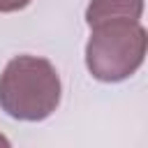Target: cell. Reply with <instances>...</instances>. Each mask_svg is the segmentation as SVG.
<instances>
[{
	"mask_svg": "<svg viewBox=\"0 0 148 148\" xmlns=\"http://www.w3.org/2000/svg\"><path fill=\"white\" fill-rule=\"evenodd\" d=\"M60 76L42 56H16L0 74V109L25 123L49 118L60 104Z\"/></svg>",
	"mask_w": 148,
	"mask_h": 148,
	"instance_id": "6da1fadb",
	"label": "cell"
},
{
	"mask_svg": "<svg viewBox=\"0 0 148 148\" xmlns=\"http://www.w3.org/2000/svg\"><path fill=\"white\" fill-rule=\"evenodd\" d=\"M146 46L148 32L141 23L111 21L95 25L86 44V67L97 81H125L143 65Z\"/></svg>",
	"mask_w": 148,
	"mask_h": 148,
	"instance_id": "7a4b0ae2",
	"label": "cell"
},
{
	"mask_svg": "<svg viewBox=\"0 0 148 148\" xmlns=\"http://www.w3.org/2000/svg\"><path fill=\"white\" fill-rule=\"evenodd\" d=\"M143 16V0H90L86 7V23L90 28L111 21H134Z\"/></svg>",
	"mask_w": 148,
	"mask_h": 148,
	"instance_id": "3957f363",
	"label": "cell"
},
{
	"mask_svg": "<svg viewBox=\"0 0 148 148\" xmlns=\"http://www.w3.org/2000/svg\"><path fill=\"white\" fill-rule=\"evenodd\" d=\"M32 0H0V14H12L18 9H25Z\"/></svg>",
	"mask_w": 148,
	"mask_h": 148,
	"instance_id": "277c9868",
	"label": "cell"
},
{
	"mask_svg": "<svg viewBox=\"0 0 148 148\" xmlns=\"http://www.w3.org/2000/svg\"><path fill=\"white\" fill-rule=\"evenodd\" d=\"M0 148H12V143H9V139L0 132Z\"/></svg>",
	"mask_w": 148,
	"mask_h": 148,
	"instance_id": "5b68a950",
	"label": "cell"
}]
</instances>
